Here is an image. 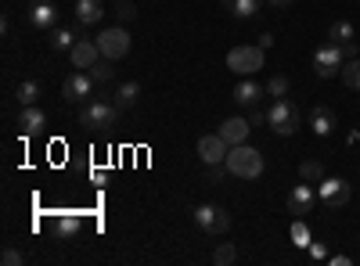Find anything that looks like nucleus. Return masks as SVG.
<instances>
[{"label":"nucleus","mask_w":360,"mask_h":266,"mask_svg":"<svg viewBox=\"0 0 360 266\" xmlns=\"http://www.w3.org/2000/svg\"><path fill=\"white\" fill-rule=\"evenodd\" d=\"M266 4H270V8H288L292 0H266Z\"/></svg>","instance_id":"4c0bfd02"},{"label":"nucleus","mask_w":360,"mask_h":266,"mask_svg":"<svg viewBox=\"0 0 360 266\" xmlns=\"http://www.w3.org/2000/svg\"><path fill=\"white\" fill-rule=\"evenodd\" d=\"M342 83L349 86V91H360V58H353V62L342 65Z\"/></svg>","instance_id":"bb28decb"},{"label":"nucleus","mask_w":360,"mask_h":266,"mask_svg":"<svg viewBox=\"0 0 360 266\" xmlns=\"http://www.w3.org/2000/svg\"><path fill=\"white\" fill-rule=\"evenodd\" d=\"M285 205H288V213H292V216H303V220H307V216L314 213V205H317V191L303 180V184H295V187L288 191Z\"/></svg>","instance_id":"1a4fd4ad"},{"label":"nucleus","mask_w":360,"mask_h":266,"mask_svg":"<svg viewBox=\"0 0 360 266\" xmlns=\"http://www.w3.org/2000/svg\"><path fill=\"white\" fill-rule=\"evenodd\" d=\"M263 62H266V51L256 44H242V47H231L227 51V69L231 72H238V76H256L259 69H263Z\"/></svg>","instance_id":"7ed1b4c3"},{"label":"nucleus","mask_w":360,"mask_h":266,"mask_svg":"<svg viewBox=\"0 0 360 266\" xmlns=\"http://www.w3.org/2000/svg\"><path fill=\"white\" fill-rule=\"evenodd\" d=\"M353 194V187L342 180V176H324V180L317 184V198L328 205V209H339V205H346Z\"/></svg>","instance_id":"6e6552de"},{"label":"nucleus","mask_w":360,"mask_h":266,"mask_svg":"<svg viewBox=\"0 0 360 266\" xmlns=\"http://www.w3.org/2000/svg\"><path fill=\"white\" fill-rule=\"evenodd\" d=\"M94 79H90V72H72L65 83H62V98L69 101V105H76V101H90V94H94Z\"/></svg>","instance_id":"9b49d317"},{"label":"nucleus","mask_w":360,"mask_h":266,"mask_svg":"<svg viewBox=\"0 0 360 266\" xmlns=\"http://www.w3.org/2000/svg\"><path fill=\"white\" fill-rule=\"evenodd\" d=\"M105 15V0H76V18L79 25H94Z\"/></svg>","instance_id":"6ab92c4d"},{"label":"nucleus","mask_w":360,"mask_h":266,"mask_svg":"<svg viewBox=\"0 0 360 266\" xmlns=\"http://www.w3.org/2000/svg\"><path fill=\"white\" fill-rule=\"evenodd\" d=\"M263 4H266V0H224V8H227L234 18H256Z\"/></svg>","instance_id":"4be33fe9"},{"label":"nucleus","mask_w":360,"mask_h":266,"mask_svg":"<svg viewBox=\"0 0 360 266\" xmlns=\"http://www.w3.org/2000/svg\"><path fill=\"white\" fill-rule=\"evenodd\" d=\"M249 123H252V126H263V123H266V112H259V108L252 105V115H249Z\"/></svg>","instance_id":"473e14b6"},{"label":"nucleus","mask_w":360,"mask_h":266,"mask_svg":"<svg viewBox=\"0 0 360 266\" xmlns=\"http://www.w3.org/2000/svg\"><path fill=\"white\" fill-rule=\"evenodd\" d=\"M310 255H314V259H328V248H324L321 241H310Z\"/></svg>","instance_id":"72a5a7b5"},{"label":"nucleus","mask_w":360,"mask_h":266,"mask_svg":"<svg viewBox=\"0 0 360 266\" xmlns=\"http://www.w3.org/2000/svg\"><path fill=\"white\" fill-rule=\"evenodd\" d=\"M259 47H263V51L274 47V33H263V36H259Z\"/></svg>","instance_id":"e433bc0d"},{"label":"nucleus","mask_w":360,"mask_h":266,"mask_svg":"<svg viewBox=\"0 0 360 266\" xmlns=\"http://www.w3.org/2000/svg\"><path fill=\"white\" fill-rule=\"evenodd\" d=\"M76 44H79V40H76V33H72L69 25H54V29H51V51H58V54H69Z\"/></svg>","instance_id":"aec40b11"},{"label":"nucleus","mask_w":360,"mask_h":266,"mask_svg":"<svg viewBox=\"0 0 360 266\" xmlns=\"http://www.w3.org/2000/svg\"><path fill=\"white\" fill-rule=\"evenodd\" d=\"M0 262H4V266H22V252L4 248V252H0Z\"/></svg>","instance_id":"2f4dec72"},{"label":"nucleus","mask_w":360,"mask_h":266,"mask_svg":"<svg viewBox=\"0 0 360 266\" xmlns=\"http://www.w3.org/2000/svg\"><path fill=\"white\" fill-rule=\"evenodd\" d=\"M310 130L317 133V137H328L335 130V112L328 108V105H317L314 112H310Z\"/></svg>","instance_id":"a211bd4d"},{"label":"nucleus","mask_w":360,"mask_h":266,"mask_svg":"<svg viewBox=\"0 0 360 266\" xmlns=\"http://www.w3.org/2000/svg\"><path fill=\"white\" fill-rule=\"evenodd\" d=\"M29 25H33V29H54L58 25V8L51 4V0L33 4V8H29Z\"/></svg>","instance_id":"2eb2a0df"},{"label":"nucleus","mask_w":360,"mask_h":266,"mask_svg":"<svg viewBox=\"0 0 360 266\" xmlns=\"http://www.w3.org/2000/svg\"><path fill=\"white\" fill-rule=\"evenodd\" d=\"M342 65H346V54H342V47L339 44H321L317 51H314V72L321 76V79H335V76H342Z\"/></svg>","instance_id":"39448f33"},{"label":"nucleus","mask_w":360,"mask_h":266,"mask_svg":"<svg viewBox=\"0 0 360 266\" xmlns=\"http://www.w3.org/2000/svg\"><path fill=\"white\" fill-rule=\"evenodd\" d=\"M266 126L278 137H292L303 126V112H299V105H292L288 98H274V105L266 108Z\"/></svg>","instance_id":"f257e3e1"},{"label":"nucleus","mask_w":360,"mask_h":266,"mask_svg":"<svg viewBox=\"0 0 360 266\" xmlns=\"http://www.w3.org/2000/svg\"><path fill=\"white\" fill-rule=\"evenodd\" d=\"M299 176H303L307 184H321V180H324V166L314 162V159H307L303 166H299Z\"/></svg>","instance_id":"a878e982"},{"label":"nucleus","mask_w":360,"mask_h":266,"mask_svg":"<svg viewBox=\"0 0 360 266\" xmlns=\"http://www.w3.org/2000/svg\"><path fill=\"white\" fill-rule=\"evenodd\" d=\"M249 130H252V123H249V119H242V115H231V119H224V123H220V130H217V133L234 147V144H245V140H249Z\"/></svg>","instance_id":"ddd939ff"},{"label":"nucleus","mask_w":360,"mask_h":266,"mask_svg":"<svg viewBox=\"0 0 360 266\" xmlns=\"http://www.w3.org/2000/svg\"><path fill=\"white\" fill-rule=\"evenodd\" d=\"M94 40L101 47V58H108V62H119V58L130 54V33H127V25H108V29H101Z\"/></svg>","instance_id":"423d86ee"},{"label":"nucleus","mask_w":360,"mask_h":266,"mask_svg":"<svg viewBox=\"0 0 360 266\" xmlns=\"http://www.w3.org/2000/svg\"><path fill=\"white\" fill-rule=\"evenodd\" d=\"M263 91L266 86H259L256 79H249V76H242V83L234 86V105H242V108H252L259 98H263Z\"/></svg>","instance_id":"dca6fc26"},{"label":"nucleus","mask_w":360,"mask_h":266,"mask_svg":"<svg viewBox=\"0 0 360 266\" xmlns=\"http://www.w3.org/2000/svg\"><path fill=\"white\" fill-rule=\"evenodd\" d=\"M342 54H346V62H353L360 51H356V44H342Z\"/></svg>","instance_id":"f704fd0d"},{"label":"nucleus","mask_w":360,"mask_h":266,"mask_svg":"<svg viewBox=\"0 0 360 266\" xmlns=\"http://www.w3.org/2000/svg\"><path fill=\"white\" fill-rule=\"evenodd\" d=\"M115 119H119V105L115 101H83V108H79V126H86V130H105V126H115Z\"/></svg>","instance_id":"20e7f679"},{"label":"nucleus","mask_w":360,"mask_h":266,"mask_svg":"<svg viewBox=\"0 0 360 266\" xmlns=\"http://www.w3.org/2000/svg\"><path fill=\"white\" fill-rule=\"evenodd\" d=\"M195 223H198V230H205V234H227L231 230V216H227V209H220V205H213V201H202V205H195Z\"/></svg>","instance_id":"0eeeda50"},{"label":"nucleus","mask_w":360,"mask_h":266,"mask_svg":"<svg viewBox=\"0 0 360 266\" xmlns=\"http://www.w3.org/2000/svg\"><path fill=\"white\" fill-rule=\"evenodd\" d=\"M227 152H231V144H227L220 133H205V137H198V159H202L205 166H220V162H227Z\"/></svg>","instance_id":"9d476101"},{"label":"nucleus","mask_w":360,"mask_h":266,"mask_svg":"<svg viewBox=\"0 0 360 266\" xmlns=\"http://www.w3.org/2000/svg\"><path fill=\"white\" fill-rule=\"evenodd\" d=\"M115 18H119V25H127V22H134V18H137V8L130 4V0H119V8H115Z\"/></svg>","instance_id":"7c9ffc66"},{"label":"nucleus","mask_w":360,"mask_h":266,"mask_svg":"<svg viewBox=\"0 0 360 266\" xmlns=\"http://www.w3.org/2000/svg\"><path fill=\"white\" fill-rule=\"evenodd\" d=\"M40 94H44V86L37 79H22L18 83V105H37Z\"/></svg>","instance_id":"b1692460"},{"label":"nucleus","mask_w":360,"mask_h":266,"mask_svg":"<svg viewBox=\"0 0 360 266\" xmlns=\"http://www.w3.org/2000/svg\"><path fill=\"white\" fill-rule=\"evenodd\" d=\"M328 40L332 44H353L356 40V29H353V22H346V18H339V22H332V29H328Z\"/></svg>","instance_id":"5701e85b"},{"label":"nucleus","mask_w":360,"mask_h":266,"mask_svg":"<svg viewBox=\"0 0 360 266\" xmlns=\"http://www.w3.org/2000/svg\"><path fill=\"white\" fill-rule=\"evenodd\" d=\"M227 173L242 176V180H256V176L263 173V155L249 144H234L227 152Z\"/></svg>","instance_id":"f03ea898"},{"label":"nucleus","mask_w":360,"mask_h":266,"mask_svg":"<svg viewBox=\"0 0 360 266\" xmlns=\"http://www.w3.org/2000/svg\"><path fill=\"white\" fill-rule=\"evenodd\" d=\"M137 98H141V83H137V79H127V83L115 86V105H119V112H123V108H134Z\"/></svg>","instance_id":"412c9836"},{"label":"nucleus","mask_w":360,"mask_h":266,"mask_svg":"<svg viewBox=\"0 0 360 266\" xmlns=\"http://www.w3.org/2000/svg\"><path fill=\"white\" fill-rule=\"evenodd\" d=\"M86 72H90V79H94V83H98V86H101V83H108V79H112V76H115V72H112V69H108V58H101V62H98V65H90V69H86Z\"/></svg>","instance_id":"cd10ccee"},{"label":"nucleus","mask_w":360,"mask_h":266,"mask_svg":"<svg viewBox=\"0 0 360 266\" xmlns=\"http://www.w3.org/2000/svg\"><path fill=\"white\" fill-rule=\"evenodd\" d=\"M44 126H47V115H44L40 105H22L18 108V133L22 137H37Z\"/></svg>","instance_id":"f8f14e48"},{"label":"nucleus","mask_w":360,"mask_h":266,"mask_svg":"<svg viewBox=\"0 0 360 266\" xmlns=\"http://www.w3.org/2000/svg\"><path fill=\"white\" fill-rule=\"evenodd\" d=\"M79 227H83V216L79 213H58L54 216V234L62 241H72L76 234H79Z\"/></svg>","instance_id":"f3484780"},{"label":"nucleus","mask_w":360,"mask_h":266,"mask_svg":"<svg viewBox=\"0 0 360 266\" xmlns=\"http://www.w3.org/2000/svg\"><path fill=\"white\" fill-rule=\"evenodd\" d=\"M234 259H238V252H234V245H231V241L217 245V252H213V262H217V266H231Z\"/></svg>","instance_id":"c85d7f7f"},{"label":"nucleus","mask_w":360,"mask_h":266,"mask_svg":"<svg viewBox=\"0 0 360 266\" xmlns=\"http://www.w3.org/2000/svg\"><path fill=\"white\" fill-rule=\"evenodd\" d=\"M69 58H72L76 69H90V65L101 62V47H98V40H79V44L69 51Z\"/></svg>","instance_id":"4468645a"},{"label":"nucleus","mask_w":360,"mask_h":266,"mask_svg":"<svg viewBox=\"0 0 360 266\" xmlns=\"http://www.w3.org/2000/svg\"><path fill=\"white\" fill-rule=\"evenodd\" d=\"M328 262H332V266H349L353 259L349 255H328Z\"/></svg>","instance_id":"c9c22d12"},{"label":"nucleus","mask_w":360,"mask_h":266,"mask_svg":"<svg viewBox=\"0 0 360 266\" xmlns=\"http://www.w3.org/2000/svg\"><path fill=\"white\" fill-rule=\"evenodd\" d=\"M288 234H292V241H295L299 248H310V241H314V238H310V227H307V220H303V216H295V223H292V230H288Z\"/></svg>","instance_id":"393cba45"},{"label":"nucleus","mask_w":360,"mask_h":266,"mask_svg":"<svg viewBox=\"0 0 360 266\" xmlns=\"http://www.w3.org/2000/svg\"><path fill=\"white\" fill-rule=\"evenodd\" d=\"M266 94L270 98H285L288 94V76H270L266 79Z\"/></svg>","instance_id":"c756f323"}]
</instances>
